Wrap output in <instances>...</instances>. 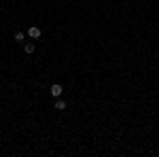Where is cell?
Here are the masks:
<instances>
[{
	"label": "cell",
	"instance_id": "1",
	"mask_svg": "<svg viewBox=\"0 0 159 157\" xmlns=\"http://www.w3.org/2000/svg\"><path fill=\"white\" fill-rule=\"evenodd\" d=\"M49 94H51L53 98H60L61 94H64V89H61L60 83H53V85H51V89H49Z\"/></svg>",
	"mask_w": 159,
	"mask_h": 157
},
{
	"label": "cell",
	"instance_id": "2",
	"mask_svg": "<svg viewBox=\"0 0 159 157\" xmlns=\"http://www.w3.org/2000/svg\"><path fill=\"white\" fill-rule=\"evenodd\" d=\"M28 36H30V38H38V36H40V28H36V25H32V28L28 30Z\"/></svg>",
	"mask_w": 159,
	"mask_h": 157
},
{
	"label": "cell",
	"instance_id": "3",
	"mask_svg": "<svg viewBox=\"0 0 159 157\" xmlns=\"http://www.w3.org/2000/svg\"><path fill=\"white\" fill-rule=\"evenodd\" d=\"M24 51H25V53H34V43H25Z\"/></svg>",
	"mask_w": 159,
	"mask_h": 157
},
{
	"label": "cell",
	"instance_id": "4",
	"mask_svg": "<svg viewBox=\"0 0 159 157\" xmlns=\"http://www.w3.org/2000/svg\"><path fill=\"white\" fill-rule=\"evenodd\" d=\"M55 109H57V110H64V109H66V102H64V100H57V98H55Z\"/></svg>",
	"mask_w": 159,
	"mask_h": 157
},
{
	"label": "cell",
	"instance_id": "5",
	"mask_svg": "<svg viewBox=\"0 0 159 157\" xmlns=\"http://www.w3.org/2000/svg\"><path fill=\"white\" fill-rule=\"evenodd\" d=\"M15 40L17 43H24V32H15Z\"/></svg>",
	"mask_w": 159,
	"mask_h": 157
}]
</instances>
